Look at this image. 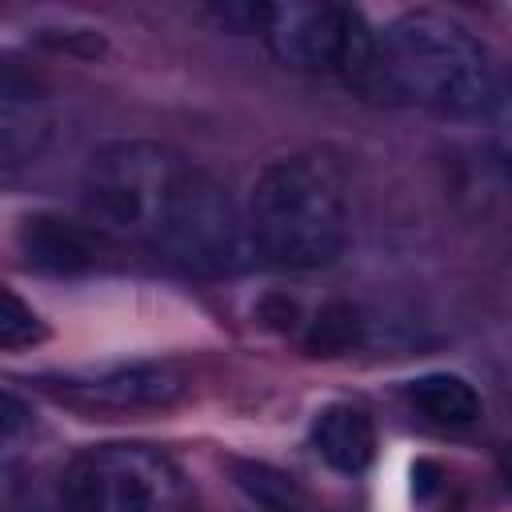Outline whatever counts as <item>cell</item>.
<instances>
[{
	"label": "cell",
	"mask_w": 512,
	"mask_h": 512,
	"mask_svg": "<svg viewBox=\"0 0 512 512\" xmlns=\"http://www.w3.org/2000/svg\"><path fill=\"white\" fill-rule=\"evenodd\" d=\"M336 72L372 104L444 116L484 112L496 88L484 44L440 12H404L384 28L364 20Z\"/></svg>",
	"instance_id": "1"
},
{
	"label": "cell",
	"mask_w": 512,
	"mask_h": 512,
	"mask_svg": "<svg viewBox=\"0 0 512 512\" xmlns=\"http://www.w3.org/2000/svg\"><path fill=\"white\" fill-rule=\"evenodd\" d=\"M48 336V324L32 312V304H24L12 288L4 292V312H0V344L8 348V352H16V348H32V344H40Z\"/></svg>",
	"instance_id": "14"
},
{
	"label": "cell",
	"mask_w": 512,
	"mask_h": 512,
	"mask_svg": "<svg viewBox=\"0 0 512 512\" xmlns=\"http://www.w3.org/2000/svg\"><path fill=\"white\" fill-rule=\"evenodd\" d=\"M252 252L276 268L312 272L332 264L352 232L344 172L324 152L272 160L248 192Z\"/></svg>",
	"instance_id": "2"
},
{
	"label": "cell",
	"mask_w": 512,
	"mask_h": 512,
	"mask_svg": "<svg viewBox=\"0 0 512 512\" xmlns=\"http://www.w3.org/2000/svg\"><path fill=\"white\" fill-rule=\"evenodd\" d=\"M20 512H60V504H52V508L48 504H32V508H20Z\"/></svg>",
	"instance_id": "15"
},
{
	"label": "cell",
	"mask_w": 512,
	"mask_h": 512,
	"mask_svg": "<svg viewBox=\"0 0 512 512\" xmlns=\"http://www.w3.org/2000/svg\"><path fill=\"white\" fill-rule=\"evenodd\" d=\"M508 488H512V472H508Z\"/></svg>",
	"instance_id": "16"
},
{
	"label": "cell",
	"mask_w": 512,
	"mask_h": 512,
	"mask_svg": "<svg viewBox=\"0 0 512 512\" xmlns=\"http://www.w3.org/2000/svg\"><path fill=\"white\" fill-rule=\"evenodd\" d=\"M16 256L24 268L44 276H84L100 264L104 236L88 220L32 212L16 224Z\"/></svg>",
	"instance_id": "8"
},
{
	"label": "cell",
	"mask_w": 512,
	"mask_h": 512,
	"mask_svg": "<svg viewBox=\"0 0 512 512\" xmlns=\"http://www.w3.org/2000/svg\"><path fill=\"white\" fill-rule=\"evenodd\" d=\"M192 164L160 140H108L80 172V212L104 240L160 244Z\"/></svg>",
	"instance_id": "3"
},
{
	"label": "cell",
	"mask_w": 512,
	"mask_h": 512,
	"mask_svg": "<svg viewBox=\"0 0 512 512\" xmlns=\"http://www.w3.org/2000/svg\"><path fill=\"white\" fill-rule=\"evenodd\" d=\"M484 116H488V148H492V160L512 180V72L496 80Z\"/></svg>",
	"instance_id": "13"
},
{
	"label": "cell",
	"mask_w": 512,
	"mask_h": 512,
	"mask_svg": "<svg viewBox=\"0 0 512 512\" xmlns=\"http://www.w3.org/2000/svg\"><path fill=\"white\" fill-rule=\"evenodd\" d=\"M156 252L168 264H176L180 272L228 276L252 252L248 212L236 208L228 184L216 172L192 164V172L184 176V188H180V196L172 204V216H168V224L160 232Z\"/></svg>",
	"instance_id": "5"
},
{
	"label": "cell",
	"mask_w": 512,
	"mask_h": 512,
	"mask_svg": "<svg viewBox=\"0 0 512 512\" xmlns=\"http://www.w3.org/2000/svg\"><path fill=\"white\" fill-rule=\"evenodd\" d=\"M244 32H256L268 52L296 72H336L352 32L364 24V12L324 0H284V4H244L220 12Z\"/></svg>",
	"instance_id": "7"
},
{
	"label": "cell",
	"mask_w": 512,
	"mask_h": 512,
	"mask_svg": "<svg viewBox=\"0 0 512 512\" xmlns=\"http://www.w3.org/2000/svg\"><path fill=\"white\" fill-rule=\"evenodd\" d=\"M400 400L408 404L412 416H420L428 428L440 432H464L484 416L480 392L456 372H424L400 388Z\"/></svg>",
	"instance_id": "11"
},
{
	"label": "cell",
	"mask_w": 512,
	"mask_h": 512,
	"mask_svg": "<svg viewBox=\"0 0 512 512\" xmlns=\"http://www.w3.org/2000/svg\"><path fill=\"white\" fill-rule=\"evenodd\" d=\"M52 404L80 416L120 420L144 412H168L188 392V372L176 360H120L76 372H40L32 380Z\"/></svg>",
	"instance_id": "6"
},
{
	"label": "cell",
	"mask_w": 512,
	"mask_h": 512,
	"mask_svg": "<svg viewBox=\"0 0 512 512\" xmlns=\"http://www.w3.org/2000/svg\"><path fill=\"white\" fill-rule=\"evenodd\" d=\"M60 512H188L180 464L152 444H92L56 484Z\"/></svg>",
	"instance_id": "4"
},
{
	"label": "cell",
	"mask_w": 512,
	"mask_h": 512,
	"mask_svg": "<svg viewBox=\"0 0 512 512\" xmlns=\"http://www.w3.org/2000/svg\"><path fill=\"white\" fill-rule=\"evenodd\" d=\"M308 444L332 472L360 476L376 460V420L360 404L332 400L312 416Z\"/></svg>",
	"instance_id": "10"
},
{
	"label": "cell",
	"mask_w": 512,
	"mask_h": 512,
	"mask_svg": "<svg viewBox=\"0 0 512 512\" xmlns=\"http://www.w3.org/2000/svg\"><path fill=\"white\" fill-rule=\"evenodd\" d=\"M56 136V108L48 88L20 64H4L0 80V152L4 168L32 164Z\"/></svg>",
	"instance_id": "9"
},
{
	"label": "cell",
	"mask_w": 512,
	"mask_h": 512,
	"mask_svg": "<svg viewBox=\"0 0 512 512\" xmlns=\"http://www.w3.org/2000/svg\"><path fill=\"white\" fill-rule=\"evenodd\" d=\"M232 484L264 512H320L316 500L280 468L264 460H232Z\"/></svg>",
	"instance_id": "12"
}]
</instances>
